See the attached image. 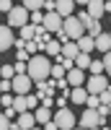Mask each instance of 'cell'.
<instances>
[{"label": "cell", "mask_w": 111, "mask_h": 130, "mask_svg": "<svg viewBox=\"0 0 111 130\" xmlns=\"http://www.w3.org/2000/svg\"><path fill=\"white\" fill-rule=\"evenodd\" d=\"M75 3H72V0H57V8H54V10H57V16L65 21V18H70V16H75Z\"/></svg>", "instance_id": "cell-11"}, {"label": "cell", "mask_w": 111, "mask_h": 130, "mask_svg": "<svg viewBox=\"0 0 111 130\" xmlns=\"http://www.w3.org/2000/svg\"><path fill=\"white\" fill-rule=\"evenodd\" d=\"M16 125H18L21 130H31V127H36L34 112H23V115H18V117H16Z\"/></svg>", "instance_id": "cell-13"}, {"label": "cell", "mask_w": 111, "mask_h": 130, "mask_svg": "<svg viewBox=\"0 0 111 130\" xmlns=\"http://www.w3.org/2000/svg\"><path fill=\"white\" fill-rule=\"evenodd\" d=\"M13 109H16V115L29 112V104H26V96H23V94H16V99H13Z\"/></svg>", "instance_id": "cell-21"}, {"label": "cell", "mask_w": 111, "mask_h": 130, "mask_svg": "<svg viewBox=\"0 0 111 130\" xmlns=\"http://www.w3.org/2000/svg\"><path fill=\"white\" fill-rule=\"evenodd\" d=\"M108 75H88V81H85V91L91 94V96H101L106 89H108Z\"/></svg>", "instance_id": "cell-4"}, {"label": "cell", "mask_w": 111, "mask_h": 130, "mask_svg": "<svg viewBox=\"0 0 111 130\" xmlns=\"http://www.w3.org/2000/svg\"><path fill=\"white\" fill-rule=\"evenodd\" d=\"M108 130H111V127H108Z\"/></svg>", "instance_id": "cell-46"}, {"label": "cell", "mask_w": 111, "mask_h": 130, "mask_svg": "<svg viewBox=\"0 0 111 130\" xmlns=\"http://www.w3.org/2000/svg\"><path fill=\"white\" fill-rule=\"evenodd\" d=\"M0 109H3V104H0Z\"/></svg>", "instance_id": "cell-44"}, {"label": "cell", "mask_w": 111, "mask_h": 130, "mask_svg": "<svg viewBox=\"0 0 111 130\" xmlns=\"http://www.w3.org/2000/svg\"><path fill=\"white\" fill-rule=\"evenodd\" d=\"M26 104H29V112H36V109H39V96L26 94Z\"/></svg>", "instance_id": "cell-25"}, {"label": "cell", "mask_w": 111, "mask_h": 130, "mask_svg": "<svg viewBox=\"0 0 111 130\" xmlns=\"http://www.w3.org/2000/svg\"><path fill=\"white\" fill-rule=\"evenodd\" d=\"M34 120H36V125H47V122L54 120V112L47 109V107H39V109L34 112Z\"/></svg>", "instance_id": "cell-14"}, {"label": "cell", "mask_w": 111, "mask_h": 130, "mask_svg": "<svg viewBox=\"0 0 111 130\" xmlns=\"http://www.w3.org/2000/svg\"><path fill=\"white\" fill-rule=\"evenodd\" d=\"M91 62H93V57L85 55V52H80V55L75 57V68H77V70H88V68H91Z\"/></svg>", "instance_id": "cell-20"}, {"label": "cell", "mask_w": 111, "mask_h": 130, "mask_svg": "<svg viewBox=\"0 0 111 130\" xmlns=\"http://www.w3.org/2000/svg\"><path fill=\"white\" fill-rule=\"evenodd\" d=\"M62 34L67 37V42H77V39L85 37V26L75 16H70V18H65V24H62Z\"/></svg>", "instance_id": "cell-2"}, {"label": "cell", "mask_w": 111, "mask_h": 130, "mask_svg": "<svg viewBox=\"0 0 111 130\" xmlns=\"http://www.w3.org/2000/svg\"><path fill=\"white\" fill-rule=\"evenodd\" d=\"M16 44V37H13V29L8 24H0V52H8L10 47Z\"/></svg>", "instance_id": "cell-10"}, {"label": "cell", "mask_w": 111, "mask_h": 130, "mask_svg": "<svg viewBox=\"0 0 111 130\" xmlns=\"http://www.w3.org/2000/svg\"><path fill=\"white\" fill-rule=\"evenodd\" d=\"M0 130H10V120H8L3 112H0Z\"/></svg>", "instance_id": "cell-35"}, {"label": "cell", "mask_w": 111, "mask_h": 130, "mask_svg": "<svg viewBox=\"0 0 111 130\" xmlns=\"http://www.w3.org/2000/svg\"><path fill=\"white\" fill-rule=\"evenodd\" d=\"M44 24V13L39 10V13H31V26H41Z\"/></svg>", "instance_id": "cell-33"}, {"label": "cell", "mask_w": 111, "mask_h": 130, "mask_svg": "<svg viewBox=\"0 0 111 130\" xmlns=\"http://www.w3.org/2000/svg\"><path fill=\"white\" fill-rule=\"evenodd\" d=\"M70 102H72V104H85V102H88L85 86H80V89H70Z\"/></svg>", "instance_id": "cell-16"}, {"label": "cell", "mask_w": 111, "mask_h": 130, "mask_svg": "<svg viewBox=\"0 0 111 130\" xmlns=\"http://www.w3.org/2000/svg\"><path fill=\"white\" fill-rule=\"evenodd\" d=\"M65 81H67V86H70V89H80V86H85V81H88V73H85V70L72 68V70H67Z\"/></svg>", "instance_id": "cell-9"}, {"label": "cell", "mask_w": 111, "mask_h": 130, "mask_svg": "<svg viewBox=\"0 0 111 130\" xmlns=\"http://www.w3.org/2000/svg\"><path fill=\"white\" fill-rule=\"evenodd\" d=\"M3 115L8 117V120H13V117H18V115H16V109H13V107H5V109H3Z\"/></svg>", "instance_id": "cell-37"}, {"label": "cell", "mask_w": 111, "mask_h": 130, "mask_svg": "<svg viewBox=\"0 0 111 130\" xmlns=\"http://www.w3.org/2000/svg\"><path fill=\"white\" fill-rule=\"evenodd\" d=\"M77 50H80V52H85V55H91V52L96 50V39L85 34L83 39H77Z\"/></svg>", "instance_id": "cell-17"}, {"label": "cell", "mask_w": 111, "mask_h": 130, "mask_svg": "<svg viewBox=\"0 0 111 130\" xmlns=\"http://www.w3.org/2000/svg\"><path fill=\"white\" fill-rule=\"evenodd\" d=\"M13 99H16L13 94H0V104H3V109H5V107H13Z\"/></svg>", "instance_id": "cell-29"}, {"label": "cell", "mask_w": 111, "mask_h": 130, "mask_svg": "<svg viewBox=\"0 0 111 130\" xmlns=\"http://www.w3.org/2000/svg\"><path fill=\"white\" fill-rule=\"evenodd\" d=\"M16 8V3H13V0H0V13H10V10H13Z\"/></svg>", "instance_id": "cell-27"}, {"label": "cell", "mask_w": 111, "mask_h": 130, "mask_svg": "<svg viewBox=\"0 0 111 130\" xmlns=\"http://www.w3.org/2000/svg\"><path fill=\"white\" fill-rule=\"evenodd\" d=\"M41 3H44V0H26L23 8L29 10V13H39V10H41Z\"/></svg>", "instance_id": "cell-23"}, {"label": "cell", "mask_w": 111, "mask_h": 130, "mask_svg": "<svg viewBox=\"0 0 111 130\" xmlns=\"http://www.w3.org/2000/svg\"><path fill=\"white\" fill-rule=\"evenodd\" d=\"M103 122H106V120H101L96 109H85V112L80 115V127H83V130H91V127H103Z\"/></svg>", "instance_id": "cell-7"}, {"label": "cell", "mask_w": 111, "mask_h": 130, "mask_svg": "<svg viewBox=\"0 0 111 130\" xmlns=\"http://www.w3.org/2000/svg\"><path fill=\"white\" fill-rule=\"evenodd\" d=\"M44 52H47V57L60 60V57H62V42H60V39H52L49 44H47V50H44Z\"/></svg>", "instance_id": "cell-15"}, {"label": "cell", "mask_w": 111, "mask_h": 130, "mask_svg": "<svg viewBox=\"0 0 111 130\" xmlns=\"http://www.w3.org/2000/svg\"><path fill=\"white\" fill-rule=\"evenodd\" d=\"M44 130H60V127H57V122L52 120V122H47V125H44Z\"/></svg>", "instance_id": "cell-39"}, {"label": "cell", "mask_w": 111, "mask_h": 130, "mask_svg": "<svg viewBox=\"0 0 111 130\" xmlns=\"http://www.w3.org/2000/svg\"><path fill=\"white\" fill-rule=\"evenodd\" d=\"M108 18H111V16H108Z\"/></svg>", "instance_id": "cell-45"}, {"label": "cell", "mask_w": 111, "mask_h": 130, "mask_svg": "<svg viewBox=\"0 0 111 130\" xmlns=\"http://www.w3.org/2000/svg\"><path fill=\"white\" fill-rule=\"evenodd\" d=\"M77 55H80V50H77V42H67V44H62V57L75 60Z\"/></svg>", "instance_id": "cell-19"}, {"label": "cell", "mask_w": 111, "mask_h": 130, "mask_svg": "<svg viewBox=\"0 0 111 130\" xmlns=\"http://www.w3.org/2000/svg\"><path fill=\"white\" fill-rule=\"evenodd\" d=\"M13 78H16L13 65H0V81H13Z\"/></svg>", "instance_id": "cell-22"}, {"label": "cell", "mask_w": 111, "mask_h": 130, "mask_svg": "<svg viewBox=\"0 0 111 130\" xmlns=\"http://www.w3.org/2000/svg\"><path fill=\"white\" fill-rule=\"evenodd\" d=\"M26 52H29L31 57H34L36 52H39V47H36V39H31V42H26Z\"/></svg>", "instance_id": "cell-34"}, {"label": "cell", "mask_w": 111, "mask_h": 130, "mask_svg": "<svg viewBox=\"0 0 111 130\" xmlns=\"http://www.w3.org/2000/svg\"><path fill=\"white\" fill-rule=\"evenodd\" d=\"M10 86H13V94H31V86H34V81L29 78V75L23 73V75H16L13 81H10Z\"/></svg>", "instance_id": "cell-8"}, {"label": "cell", "mask_w": 111, "mask_h": 130, "mask_svg": "<svg viewBox=\"0 0 111 130\" xmlns=\"http://www.w3.org/2000/svg\"><path fill=\"white\" fill-rule=\"evenodd\" d=\"M85 10H88V16H91L93 21H101V16L106 13V10H103V3H101V0H91V3L85 5Z\"/></svg>", "instance_id": "cell-12"}, {"label": "cell", "mask_w": 111, "mask_h": 130, "mask_svg": "<svg viewBox=\"0 0 111 130\" xmlns=\"http://www.w3.org/2000/svg\"><path fill=\"white\" fill-rule=\"evenodd\" d=\"M98 102H101L103 107H111V86H108V89H106L101 96H98Z\"/></svg>", "instance_id": "cell-28"}, {"label": "cell", "mask_w": 111, "mask_h": 130, "mask_svg": "<svg viewBox=\"0 0 111 130\" xmlns=\"http://www.w3.org/2000/svg\"><path fill=\"white\" fill-rule=\"evenodd\" d=\"M41 107L52 109V107H54V96H44V99H41Z\"/></svg>", "instance_id": "cell-36"}, {"label": "cell", "mask_w": 111, "mask_h": 130, "mask_svg": "<svg viewBox=\"0 0 111 130\" xmlns=\"http://www.w3.org/2000/svg\"><path fill=\"white\" fill-rule=\"evenodd\" d=\"M29 21H31V13H29L23 5H16L8 13V26L10 29H23V26H29Z\"/></svg>", "instance_id": "cell-3"}, {"label": "cell", "mask_w": 111, "mask_h": 130, "mask_svg": "<svg viewBox=\"0 0 111 130\" xmlns=\"http://www.w3.org/2000/svg\"><path fill=\"white\" fill-rule=\"evenodd\" d=\"M88 73L91 75H103V60H93L91 68H88Z\"/></svg>", "instance_id": "cell-24"}, {"label": "cell", "mask_w": 111, "mask_h": 130, "mask_svg": "<svg viewBox=\"0 0 111 130\" xmlns=\"http://www.w3.org/2000/svg\"><path fill=\"white\" fill-rule=\"evenodd\" d=\"M26 75L34 83H44L52 78V62L47 55H34L29 62H26Z\"/></svg>", "instance_id": "cell-1"}, {"label": "cell", "mask_w": 111, "mask_h": 130, "mask_svg": "<svg viewBox=\"0 0 111 130\" xmlns=\"http://www.w3.org/2000/svg\"><path fill=\"white\" fill-rule=\"evenodd\" d=\"M103 10H106V13L111 16V3H103Z\"/></svg>", "instance_id": "cell-40"}, {"label": "cell", "mask_w": 111, "mask_h": 130, "mask_svg": "<svg viewBox=\"0 0 111 130\" xmlns=\"http://www.w3.org/2000/svg\"><path fill=\"white\" fill-rule=\"evenodd\" d=\"M62 24L65 21L57 16V10H54V13H44V24H41V29L47 31V34H62Z\"/></svg>", "instance_id": "cell-6"}, {"label": "cell", "mask_w": 111, "mask_h": 130, "mask_svg": "<svg viewBox=\"0 0 111 130\" xmlns=\"http://www.w3.org/2000/svg\"><path fill=\"white\" fill-rule=\"evenodd\" d=\"M13 68H16V75H23L26 73V62H16Z\"/></svg>", "instance_id": "cell-38"}, {"label": "cell", "mask_w": 111, "mask_h": 130, "mask_svg": "<svg viewBox=\"0 0 111 130\" xmlns=\"http://www.w3.org/2000/svg\"><path fill=\"white\" fill-rule=\"evenodd\" d=\"M72 130H83V127H80V125H77V127H72Z\"/></svg>", "instance_id": "cell-42"}, {"label": "cell", "mask_w": 111, "mask_h": 130, "mask_svg": "<svg viewBox=\"0 0 111 130\" xmlns=\"http://www.w3.org/2000/svg\"><path fill=\"white\" fill-rule=\"evenodd\" d=\"M10 130H21V127H18V125H10Z\"/></svg>", "instance_id": "cell-41"}, {"label": "cell", "mask_w": 111, "mask_h": 130, "mask_svg": "<svg viewBox=\"0 0 111 130\" xmlns=\"http://www.w3.org/2000/svg\"><path fill=\"white\" fill-rule=\"evenodd\" d=\"M75 18H77V21H80V24H83V26H88V24H91V21H93L91 16H88V10H77V16H75Z\"/></svg>", "instance_id": "cell-30"}, {"label": "cell", "mask_w": 111, "mask_h": 130, "mask_svg": "<svg viewBox=\"0 0 111 130\" xmlns=\"http://www.w3.org/2000/svg\"><path fill=\"white\" fill-rule=\"evenodd\" d=\"M103 75H111V52L103 55Z\"/></svg>", "instance_id": "cell-32"}, {"label": "cell", "mask_w": 111, "mask_h": 130, "mask_svg": "<svg viewBox=\"0 0 111 130\" xmlns=\"http://www.w3.org/2000/svg\"><path fill=\"white\" fill-rule=\"evenodd\" d=\"M65 75H67V73H65V68L54 62V65H52V78H54V81H60V78H65Z\"/></svg>", "instance_id": "cell-26"}, {"label": "cell", "mask_w": 111, "mask_h": 130, "mask_svg": "<svg viewBox=\"0 0 111 130\" xmlns=\"http://www.w3.org/2000/svg\"><path fill=\"white\" fill-rule=\"evenodd\" d=\"M85 107H88V109H98V107H101L98 96H91V94H88V102H85Z\"/></svg>", "instance_id": "cell-31"}, {"label": "cell", "mask_w": 111, "mask_h": 130, "mask_svg": "<svg viewBox=\"0 0 111 130\" xmlns=\"http://www.w3.org/2000/svg\"><path fill=\"white\" fill-rule=\"evenodd\" d=\"M31 130H41V127H39V125H36V127H31Z\"/></svg>", "instance_id": "cell-43"}, {"label": "cell", "mask_w": 111, "mask_h": 130, "mask_svg": "<svg viewBox=\"0 0 111 130\" xmlns=\"http://www.w3.org/2000/svg\"><path fill=\"white\" fill-rule=\"evenodd\" d=\"M54 122H57L60 130H72V127H77V117L65 107V109H57V112H54Z\"/></svg>", "instance_id": "cell-5"}, {"label": "cell", "mask_w": 111, "mask_h": 130, "mask_svg": "<svg viewBox=\"0 0 111 130\" xmlns=\"http://www.w3.org/2000/svg\"><path fill=\"white\" fill-rule=\"evenodd\" d=\"M96 50L103 52V55H106V52H111V37L106 34V31H103L101 37H96Z\"/></svg>", "instance_id": "cell-18"}]
</instances>
